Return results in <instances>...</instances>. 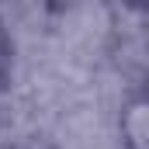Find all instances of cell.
Wrapping results in <instances>:
<instances>
[{"mask_svg":"<svg viewBox=\"0 0 149 149\" xmlns=\"http://www.w3.org/2000/svg\"><path fill=\"white\" fill-rule=\"evenodd\" d=\"M128 3H135V7H142V3H146V0H128Z\"/></svg>","mask_w":149,"mask_h":149,"instance_id":"cell-2","label":"cell"},{"mask_svg":"<svg viewBox=\"0 0 149 149\" xmlns=\"http://www.w3.org/2000/svg\"><path fill=\"white\" fill-rule=\"evenodd\" d=\"M149 104L142 94H135L132 101L121 104V114H118V135H121V149H146L149 142Z\"/></svg>","mask_w":149,"mask_h":149,"instance_id":"cell-1","label":"cell"}]
</instances>
